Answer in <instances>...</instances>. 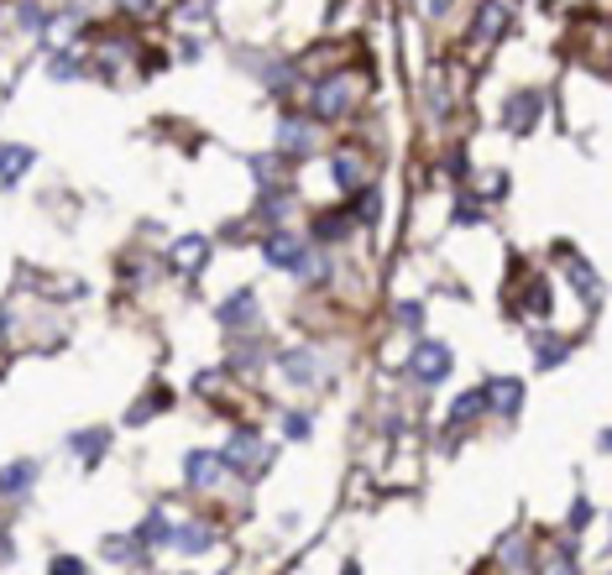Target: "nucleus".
I'll return each mask as SVG.
<instances>
[{
  "label": "nucleus",
  "mask_w": 612,
  "mask_h": 575,
  "mask_svg": "<svg viewBox=\"0 0 612 575\" xmlns=\"http://www.w3.org/2000/svg\"><path fill=\"white\" fill-rule=\"evenodd\" d=\"M534 121H539V95H529V89L503 105V126H508V131L524 136V131H534Z\"/></svg>",
  "instance_id": "10"
},
{
  "label": "nucleus",
  "mask_w": 612,
  "mask_h": 575,
  "mask_svg": "<svg viewBox=\"0 0 612 575\" xmlns=\"http://www.w3.org/2000/svg\"><path fill=\"white\" fill-rule=\"evenodd\" d=\"M210 539H215L210 528H178V523H173V534H168V544L184 549V555H194V549H210Z\"/></svg>",
  "instance_id": "18"
},
{
  "label": "nucleus",
  "mask_w": 612,
  "mask_h": 575,
  "mask_svg": "<svg viewBox=\"0 0 612 575\" xmlns=\"http://www.w3.org/2000/svg\"><path fill=\"white\" fill-rule=\"evenodd\" d=\"M503 565H513V570H524V565H529V560H524V534L503 539Z\"/></svg>",
  "instance_id": "25"
},
{
  "label": "nucleus",
  "mask_w": 612,
  "mask_h": 575,
  "mask_svg": "<svg viewBox=\"0 0 612 575\" xmlns=\"http://www.w3.org/2000/svg\"><path fill=\"white\" fill-rule=\"evenodd\" d=\"M252 319H257V293H252V288H241V293H231V298L220 304V325H225V330H246Z\"/></svg>",
  "instance_id": "8"
},
{
  "label": "nucleus",
  "mask_w": 612,
  "mask_h": 575,
  "mask_svg": "<svg viewBox=\"0 0 612 575\" xmlns=\"http://www.w3.org/2000/svg\"><path fill=\"white\" fill-rule=\"evenodd\" d=\"M32 163H37L32 147H0V189H11V183L27 173Z\"/></svg>",
  "instance_id": "11"
},
{
  "label": "nucleus",
  "mask_w": 612,
  "mask_h": 575,
  "mask_svg": "<svg viewBox=\"0 0 612 575\" xmlns=\"http://www.w3.org/2000/svg\"><path fill=\"white\" fill-rule=\"evenodd\" d=\"M450 6H456V0H429V16H445Z\"/></svg>",
  "instance_id": "31"
},
{
  "label": "nucleus",
  "mask_w": 612,
  "mask_h": 575,
  "mask_svg": "<svg viewBox=\"0 0 612 575\" xmlns=\"http://www.w3.org/2000/svg\"><path fill=\"white\" fill-rule=\"evenodd\" d=\"M278 142H283V157H309L314 152V126L299 121V115H288L278 126Z\"/></svg>",
  "instance_id": "9"
},
{
  "label": "nucleus",
  "mask_w": 612,
  "mask_h": 575,
  "mask_svg": "<svg viewBox=\"0 0 612 575\" xmlns=\"http://www.w3.org/2000/svg\"><path fill=\"white\" fill-rule=\"evenodd\" d=\"M220 455H225V466H246V471H262V466H267L262 434H252V429H241V434H231V445H225Z\"/></svg>",
  "instance_id": "4"
},
{
  "label": "nucleus",
  "mask_w": 612,
  "mask_h": 575,
  "mask_svg": "<svg viewBox=\"0 0 612 575\" xmlns=\"http://www.w3.org/2000/svg\"><path fill=\"white\" fill-rule=\"evenodd\" d=\"M225 471H231V466H225V455L220 450H194L189 460H184V476H189V487H215V481L225 476Z\"/></svg>",
  "instance_id": "5"
},
{
  "label": "nucleus",
  "mask_w": 612,
  "mask_h": 575,
  "mask_svg": "<svg viewBox=\"0 0 612 575\" xmlns=\"http://www.w3.org/2000/svg\"><path fill=\"white\" fill-rule=\"evenodd\" d=\"M48 575H84V565L63 555V560H53V565H48Z\"/></svg>",
  "instance_id": "28"
},
{
  "label": "nucleus",
  "mask_w": 612,
  "mask_h": 575,
  "mask_svg": "<svg viewBox=\"0 0 612 575\" xmlns=\"http://www.w3.org/2000/svg\"><path fill=\"white\" fill-rule=\"evenodd\" d=\"M48 74H53V79H79V58L68 53V48H63V53H53V63H48Z\"/></svg>",
  "instance_id": "23"
},
{
  "label": "nucleus",
  "mask_w": 612,
  "mask_h": 575,
  "mask_svg": "<svg viewBox=\"0 0 612 575\" xmlns=\"http://www.w3.org/2000/svg\"><path fill=\"white\" fill-rule=\"evenodd\" d=\"M565 356H571V345H565L560 335H539V340H534V361H539V366H560Z\"/></svg>",
  "instance_id": "19"
},
{
  "label": "nucleus",
  "mask_w": 612,
  "mask_h": 575,
  "mask_svg": "<svg viewBox=\"0 0 612 575\" xmlns=\"http://www.w3.org/2000/svg\"><path fill=\"white\" fill-rule=\"evenodd\" d=\"M173 267H184V272H199L204 267V257H210V241L204 236H184V241H173Z\"/></svg>",
  "instance_id": "13"
},
{
  "label": "nucleus",
  "mask_w": 612,
  "mask_h": 575,
  "mask_svg": "<svg viewBox=\"0 0 612 575\" xmlns=\"http://www.w3.org/2000/svg\"><path fill=\"white\" fill-rule=\"evenodd\" d=\"M116 6H121L126 16H152V6H157V0H116Z\"/></svg>",
  "instance_id": "27"
},
{
  "label": "nucleus",
  "mask_w": 612,
  "mask_h": 575,
  "mask_svg": "<svg viewBox=\"0 0 612 575\" xmlns=\"http://www.w3.org/2000/svg\"><path fill=\"white\" fill-rule=\"evenodd\" d=\"M68 445H74V450L89 460V466H95V460L110 450V434H105V429H84V434H74V440H68Z\"/></svg>",
  "instance_id": "17"
},
{
  "label": "nucleus",
  "mask_w": 612,
  "mask_h": 575,
  "mask_svg": "<svg viewBox=\"0 0 612 575\" xmlns=\"http://www.w3.org/2000/svg\"><path fill=\"white\" fill-rule=\"evenodd\" d=\"M476 220H482V210H476V204H466V199H461V210H456V225H476Z\"/></svg>",
  "instance_id": "30"
},
{
  "label": "nucleus",
  "mask_w": 612,
  "mask_h": 575,
  "mask_svg": "<svg viewBox=\"0 0 612 575\" xmlns=\"http://www.w3.org/2000/svg\"><path fill=\"white\" fill-rule=\"evenodd\" d=\"M508 27V0H487L482 11H476V27H471V48H487V42Z\"/></svg>",
  "instance_id": "6"
},
{
  "label": "nucleus",
  "mask_w": 612,
  "mask_h": 575,
  "mask_svg": "<svg viewBox=\"0 0 612 575\" xmlns=\"http://www.w3.org/2000/svg\"><path fill=\"white\" fill-rule=\"evenodd\" d=\"M602 450H612V429H607V434H602Z\"/></svg>",
  "instance_id": "32"
},
{
  "label": "nucleus",
  "mask_w": 612,
  "mask_h": 575,
  "mask_svg": "<svg viewBox=\"0 0 612 575\" xmlns=\"http://www.w3.org/2000/svg\"><path fill=\"white\" fill-rule=\"evenodd\" d=\"M351 105H356V84L346 74H330V79H320L309 89V115L314 121H340Z\"/></svg>",
  "instance_id": "1"
},
{
  "label": "nucleus",
  "mask_w": 612,
  "mask_h": 575,
  "mask_svg": "<svg viewBox=\"0 0 612 575\" xmlns=\"http://www.w3.org/2000/svg\"><path fill=\"white\" fill-rule=\"evenodd\" d=\"M168 534H173L168 513H147V523L136 528V544H168Z\"/></svg>",
  "instance_id": "20"
},
{
  "label": "nucleus",
  "mask_w": 612,
  "mask_h": 575,
  "mask_svg": "<svg viewBox=\"0 0 612 575\" xmlns=\"http://www.w3.org/2000/svg\"><path fill=\"white\" fill-rule=\"evenodd\" d=\"M408 372H414L419 382H445L450 377V351L440 340H419L414 345V361H408Z\"/></svg>",
  "instance_id": "3"
},
{
  "label": "nucleus",
  "mask_w": 612,
  "mask_h": 575,
  "mask_svg": "<svg viewBox=\"0 0 612 575\" xmlns=\"http://www.w3.org/2000/svg\"><path fill=\"white\" fill-rule=\"evenodd\" d=\"M283 372H288V382H314V377H320V356H314V351H288Z\"/></svg>",
  "instance_id": "14"
},
{
  "label": "nucleus",
  "mask_w": 612,
  "mask_h": 575,
  "mask_svg": "<svg viewBox=\"0 0 612 575\" xmlns=\"http://www.w3.org/2000/svg\"><path fill=\"white\" fill-rule=\"evenodd\" d=\"M476 413H487V387H471V393H461L456 403H450V424H466V419H476Z\"/></svg>",
  "instance_id": "16"
},
{
  "label": "nucleus",
  "mask_w": 612,
  "mask_h": 575,
  "mask_svg": "<svg viewBox=\"0 0 612 575\" xmlns=\"http://www.w3.org/2000/svg\"><path fill=\"white\" fill-rule=\"evenodd\" d=\"M262 257H267V267L304 272V262H309V241L293 236V230H272V236L262 241Z\"/></svg>",
  "instance_id": "2"
},
{
  "label": "nucleus",
  "mask_w": 612,
  "mask_h": 575,
  "mask_svg": "<svg viewBox=\"0 0 612 575\" xmlns=\"http://www.w3.org/2000/svg\"><path fill=\"white\" fill-rule=\"evenodd\" d=\"M32 481H37V466H32V460L0 466V497H21V492H32Z\"/></svg>",
  "instance_id": "12"
},
{
  "label": "nucleus",
  "mask_w": 612,
  "mask_h": 575,
  "mask_svg": "<svg viewBox=\"0 0 612 575\" xmlns=\"http://www.w3.org/2000/svg\"><path fill=\"white\" fill-rule=\"evenodd\" d=\"M565 278L576 283V293H581V298H602V283L592 278V267H586V262H571V267H565Z\"/></svg>",
  "instance_id": "21"
},
{
  "label": "nucleus",
  "mask_w": 612,
  "mask_h": 575,
  "mask_svg": "<svg viewBox=\"0 0 612 575\" xmlns=\"http://www.w3.org/2000/svg\"><path fill=\"white\" fill-rule=\"evenodd\" d=\"M361 178H367V163H361L356 152H340V157H335V183L351 194V189H361Z\"/></svg>",
  "instance_id": "15"
},
{
  "label": "nucleus",
  "mask_w": 612,
  "mask_h": 575,
  "mask_svg": "<svg viewBox=\"0 0 612 575\" xmlns=\"http://www.w3.org/2000/svg\"><path fill=\"white\" fill-rule=\"evenodd\" d=\"M539 575H576V560H571V549H555V555H544Z\"/></svg>",
  "instance_id": "22"
},
{
  "label": "nucleus",
  "mask_w": 612,
  "mask_h": 575,
  "mask_svg": "<svg viewBox=\"0 0 612 575\" xmlns=\"http://www.w3.org/2000/svg\"><path fill=\"white\" fill-rule=\"evenodd\" d=\"M487 408L503 413V419H513V413L524 408V382H518V377H497V382H487Z\"/></svg>",
  "instance_id": "7"
},
{
  "label": "nucleus",
  "mask_w": 612,
  "mask_h": 575,
  "mask_svg": "<svg viewBox=\"0 0 612 575\" xmlns=\"http://www.w3.org/2000/svg\"><path fill=\"white\" fill-rule=\"evenodd\" d=\"M524 314H534V319L550 314V293H544V283H534V288L524 293Z\"/></svg>",
  "instance_id": "24"
},
{
  "label": "nucleus",
  "mask_w": 612,
  "mask_h": 575,
  "mask_svg": "<svg viewBox=\"0 0 612 575\" xmlns=\"http://www.w3.org/2000/svg\"><path fill=\"white\" fill-rule=\"evenodd\" d=\"M304 434H309V419L304 413H288V440H304Z\"/></svg>",
  "instance_id": "29"
},
{
  "label": "nucleus",
  "mask_w": 612,
  "mask_h": 575,
  "mask_svg": "<svg viewBox=\"0 0 612 575\" xmlns=\"http://www.w3.org/2000/svg\"><path fill=\"white\" fill-rule=\"evenodd\" d=\"M346 230H351V215H320V236H325V241L346 236Z\"/></svg>",
  "instance_id": "26"
}]
</instances>
